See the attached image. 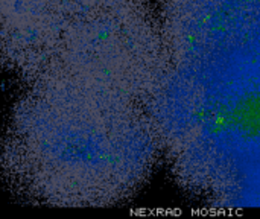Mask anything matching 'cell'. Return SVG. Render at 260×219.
Masks as SVG:
<instances>
[]
</instances>
